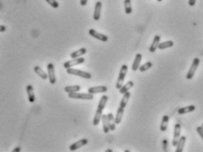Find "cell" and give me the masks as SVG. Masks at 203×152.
<instances>
[{"label": "cell", "instance_id": "cell-4", "mask_svg": "<svg viewBox=\"0 0 203 152\" xmlns=\"http://www.w3.org/2000/svg\"><path fill=\"white\" fill-rule=\"evenodd\" d=\"M200 64V59L198 58V57H195L193 61L192 64L190 66V69H189V71L187 72V78L188 80H191L193 76H194V74H195V71H197V68L198 66Z\"/></svg>", "mask_w": 203, "mask_h": 152}, {"label": "cell", "instance_id": "cell-17", "mask_svg": "<svg viewBox=\"0 0 203 152\" xmlns=\"http://www.w3.org/2000/svg\"><path fill=\"white\" fill-rule=\"evenodd\" d=\"M34 71H35V73L37 74L38 76H39L40 78H42L43 80H46V79H48V75L45 72V71H43L42 69L39 67V66H35L34 67Z\"/></svg>", "mask_w": 203, "mask_h": 152}, {"label": "cell", "instance_id": "cell-8", "mask_svg": "<svg viewBox=\"0 0 203 152\" xmlns=\"http://www.w3.org/2000/svg\"><path fill=\"white\" fill-rule=\"evenodd\" d=\"M89 33L90 34L92 37L97 39V40H99V41H103V42H106L108 41V39H109L107 35L99 33V32L96 31L95 29H89Z\"/></svg>", "mask_w": 203, "mask_h": 152}, {"label": "cell", "instance_id": "cell-21", "mask_svg": "<svg viewBox=\"0 0 203 152\" xmlns=\"http://www.w3.org/2000/svg\"><path fill=\"white\" fill-rule=\"evenodd\" d=\"M102 111L103 110H101V109L99 108H97V110H96L95 117H94V119H93V125L94 126H97L99 124L100 120L102 119Z\"/></svg>", "mask_w": 203, "mask_h": 152}, {"label": "cell", "instance_id": "cell-20", "mask_svg": "<svg viewBox=\"0 0 203 152\" xmlns=\"http://www.w3.org/2000/svg\"><path fill=\"white\" fill-rule=\"evenodd\" d=\"M195 110V106L193 105H191V106H184V107H181L178 110V114H188L190 112H193Z\"/></svg>", "mask_w": 203, "mask_h": 152}, {"label": "cell", "instance_id": "cell-3", "mask_svg": "<svg viewBox=\"0 0 203 152\" xmlns=\"http://www.w3.org/2000/svg\"><path fill=\"white\" fill-rule=\"evenodd\" d=\"M68 97L70 98H75V99H85V100H91L94 98L93 94L88 93H79L78 92L76 93H68Z\"/></svg>", "mask_w": 203, "mask_h": 152}, {"label": "cell", "instance_id": "cell-39", "mask_svg": "<svg viewBox=\"0 0 203 152\" xmlns=\"http://www.w3.org/2000/svg\"><path fill=\"white\" fill-rule=\"evenodd\" d=\"M201 127H202V128H203V124H202V126H201Z\"/></svg>", "mask_w": 203, "mask_h": 152}, {"label": "cell", "instance_id": "cell-10", "mask_svg": "<svg viewBox=\"0 0 203 152\" xmlns=\"http://www.w3.org/2000/svg\"><path fill=\"white\" fill-rule=\"evenodd\" d=\"M108 91V88L104 85H100V86L96 87H91L88 90V93H91V94H96V93H106Z\"/></svg>", "mask_w": 203, "mask_h": 152}, {"label": "cell", "instance_id": "cell-19", "mask_svg": "<svg viewBox=\"0 0 203 152\" xmlns=\"http://www.w3.org/2000/svg\"><path fill=\"white\" fill-rule=\"evenodd\" d=\"M134 85V83L133 81H129L127 82L124 85H122V87L119 89V93L120 94H124V93H126V92H128L130 89H131Z\"/></svg>", "mask_w": 203, "mask_h": 152}, {"label": "cell", "instance_id": "cell-24", "mask_svg": "<svg viewBox=\"0 0 203 152\" xmlns=\"http://www.w3.org/2000/svg\"><path fill=\"white\" fill-rule=\"evenodd\" d=\"M168 122H169V116L168 115H164L163 118H162L160 124V130L162 132H165L167 129Z\"/></svg>", "mask_w": 203, "mask_h": 152}, {"label": "cell", "instance_id": "cell-28", "mask_svg": "<svg viewBox=\"0 0 203 152\" xmlns=\"http://www.w3.org/2000/svg\"><path fill=\"white\" fill-rule=\"evenodd\" d=\"M107 102H108V96H106V95L102 96L101 99H100V101H99V104H98V107H97V108L101 109V110H103V109L105 108V106H106Z\"/></svg>", "mask_w": 203, "mask_h": 152}, {"label": "cell", "instance_id": "cell-18", "mask_svg": "<svg viewBox=\"0 0 203 152\" xmlns=\"http://www.w3.org/2000/svg\"><path fill=\"white\" fill-rule=\"evenodd\" d=\"M102 128H103V132L105 134H108L110 132V126H109V121H108V118L106 114H102Z\"/></svg>", "mask_w": 203, "mask_h": 152}, {"label": "cell", "instance_id": "cell-5", "mask_svg": "<svg viewBox=\"0 0 203 152\" xmlns=\"http://www.w3.org/2000/svg\"><path fill=\"white\" fill-rule=\"evenodd\" d=\"M85 62V59L83 57H77V58H72V60L70 61H68L64 63V66L65 69H68V68H73L74 66L75 65H79V64H81Z\"/></svg>", "mask_w": 203, "mask_h": 152}, {"label": "cell", "instance_id": "cell-7", "mask_svg": "<svg viewBox=\"0 0 203 152\" xmlns=\"http://www.w3.org/2000/svg\"><path fill=\"white\" fill-rule=\"evenodd\" d=\"M180 131H181V125L180 123H177L174 126V132H173V138H172V146L176 147L179 139L180 138Z\"/></svg>", "mask_w": 203, "mask_h": 152}, {"label": "cell", "instance_id": "cell-14", "mask_svg": "<svg viewBox=\"0 0 203 152\" xmlns=\"http://www.w3.org/2000/svg\"><path fill=\"white\" fill-rule=\"evenodd\" d=\"M141 61H142V54H136V57H135V59H134L133 64H132V67H131V70H132V71H137L139 70Z\"/></svg>", "mask_w": 203, "mask_h": 152}, {"label": "cell", "instance_id": "cell-37", "mask_svg": "<svg viewBox=\"0 0 203 152\" xmlns=\"http://www.w3.org/2000/svg\"><path fill=\"white\" fill-rule=\"evenodd\" d=\"M106 152H112V150H107Z\"/></svg>", "mask_w": 203, "mask_h": 152}, {"label": "cell", "instance_id": "cell-36", "mask_svg": "<svg viewBox=\"0 0 203 152\" xmlns=\"http://www.w3.org/2000/svg\"><path fill=\"white\" fill-rule=\"evenodd\" d=\"M87 3H88V0H81L80 1V4L81 6H85L87 5Z\"/></svg>", "mask_w": 203, "mask_h": 152}, {"label": "cell", "instance_id": "cell-35", "mask_svg": "<svg viewBox=\"0 0 203 152\" xmlns=\"http://www.w3.org/2000/svg\"><path fill=\"white\" fill-rule=\"evenodd\" d=\"M195 3H196V0H189L188 1V5L190 6H193L195 5Z\"/></svg>", "mask_w": 203, "mask_h": 152}, {"label": "cell", "instance_id": "cell-11", "mask_svg": "<svg viewBox=\"0 0 203 152\" xmlns=\"http://www.w3.org/2000/svg\"><path fill=\"white\" fill-rule=\"evenodd\" d=\"M160 39L161 37L160 35H155V37L153 38V41H152V43L149 48V51L151 53H154L157 50V49L159 48V44L160 42Z\"/></svg>", "mask_w": 203, "mask_h": 152}, {"label": "cell", "instance_id": "cell-38", "mask_svg": "<svg viewBox=\"0 0 203 152\" xmlns=\"http://www.w3.org/2000/svg\"><path fill=\"white\" fill-rule=\"evenodd\" d=\"M158 2H161V1H163V0H157Z\"/></svg>", "mask_w": 203, "mask_h": 152}, {"label": "cell", "instance_id": "cell-30", "mask_svg": "<svg viewBox=\"0 0 203 152\" xmlns=\"http://www.w3.org/2000/svg\"><path fill=\"white\" fill-rule=\"evenodd\" d=\"M151 66H152V63H151V62H147V63H145L143 65L139 66V71H141V72H144V71H146L148 69L150 68H151Z\"/></svg>", "mask_w": 203, "mask_h": 152}, {"label": "cell", "instance_id": "cell-16", "mask_svg": "<svg viewBox=\"0 0 203 152\" xmlns=\"http://www.w3.org/2000/svg\"><path fill=\"white\" fill-rule=\"evenodd\" d=\"M123 114H124V107L119 106V108L118 109V112H117V115L115 117L116 124H120V122L122 121V119H123Z\"/></svg>", "mask_w": 203, "mask_h": 152}, {"label": "cell", "instance_id": "cell-32", "mask_svg": "<svg viewBox=\"0 0 203 152\" xmlns=\"http://www.w3.org/2000/svg\"><path fill=\"white\" fill-rule=\"evenodd\" d=\"M162 145H163V150L165 152L168 151V141H167L166 139L163 140V141H162Z\"/></svg>", "mask_w": 203, "mask_h": 152}, {"label": "cell", "instance_id": "cell-26", "mask_svg": "<svg viewBox=\"0 0 203 152\" xmlns=\"http://www.w3.org/2000/svg\"><path fill=\"white\" fill-rule=\"evenodd\" d=\"M81 90L80 85H69V86H66L64 88L65 93H76V92H79Z\"/></svg>", "mask_w": 203, "mask_h": 152}, {"label": "cell", "instance_id": "cell-2", "mask_svg": "<svg viewBox=\"0 0 203 152\" xmlns=\"http://www.w3.org/2000/svg\"><path fill=\"white\" fill-rule=\"evenodd\" d=\"M67 73L70 74V75H75V76H78L85 78V79H89L91 78V74L89 72L87 71H81V70H77V69H74V68H68L67 69Z\"/></svg>", "mask_w": 203, "mask_h": 152}, {"label": "cell", "instance_id": "cell-31", "mask_svg": "<svg viewBox=\"0 0 203 152\" xmlns=\"http://www.w3.org/2000/svg\"><path fill=\"white\" fill-rule=\"evenodd\" d=\"M46 2H47L48 4H49L53 8H58L60 6L59 3H58L56 0H46Z\"/></svg>", "mask_w": 203, "mask_h": 152}, {"label": "cell", "instance_id": "cell-1", "mask_svg": "<svg viewBox=\"0 0 203 152\" xmlns=\"http://www.w3.org/2000/svg\"><path fill=\"white\" fill-rule=\"evenodd\" d=\"M127 71H128V66L126 65V64H123L122 67H121V70H120V72H119L118 81H117V84H116V88L118 89V90H119L123 85V81H124V78H125V76H126Z\"/></svg>", "mask_w": 203, "mask_h": 152}, {"label": "cell", "instance_id": "cell-23", "mask_svg": "<svg viewBox=\"0 0 203 152\" xmlns=\"http://www.w3.org/2000/svg\"><path fill=\"white\" fill-rule=\"evenodd\" d=\"M87 53V49L85 48H81V49H78V50H75V52L71 53L70 54V57L71 58H77V57H80L81 55L85 54Z\"/></svg>", "mask_w": 203, "mask_h": 152}, {"label": "cell", "instance_id": "cell-9", "mask_svg": "<svg viewBox=\"0 0 203 152\" xmlns=\"http://www.w3.org/2000/svg\"><path fill=\"white\" fill-rule=\"evenodd\" d=\"M88 141H88L87 139H81L79 141H75V143H73V144L69 147V150L71 151H75L76 150L80 149L81 147L86 145V144L88 143Z\"/></svg>", "mask_w": 203, "mask_h": 152}, {"label": "cell", "instance_id": "cell-12", "mask_svg": "<svg viewBox=\"0 0 203 152\" xmlns=\"http://www.w3.org/2000/svg\"><path fill=\"white\" fill-rule=\"evenodd\" d=\"M101 11H102V2L98 1L96 2V6H95V11H94V20H99L101 18Z\"/></svg>", "mask_w": 203, "mask_h": 152}, {"label": "cell", "instance_id": "cell-22", "mask_svg": "<svg viewBox=\"0 0 203 152\" xmlns=\"http://www.w3.org/2000/svg\"><path fill=\"white\" fill-rule=\"evenodd\" d=\"M108 121H109V126H110V130L114 131L116 129V122H115V118L111 113L107 114Z\"/></svg>", "mask_w": 203, "mask_h": 152}, {"label": "cell", "instance_id": "cell-33", "mask_svg": "<svg viewBox=\"0 0 203 152\" xmlns=\"http://www.w3.org/2000/svg\"><path fill=\"white\" fill-rule=\"evenodd\" d=\"M196 130H197V133L199 134V135H200V136L201 137V139L203 140V128L202 127H197Z\"/></svg>", "mask_w": 203, "mask_h": 152}, {"label": "cell", "instance_id": "cell-13", "mask_svg": "<svg viewBox=\"0 0 203 152\" xmlns=\"http://www.w3.org/2000/svg\"><path fill=\"white\" fill-rule=\"evenodd\" d=\"M186 141H187V137H186V136H180V138L179 139L178 143H177L175 152L183 151L184 147H185V143H186Z\"/></svg>", "mask_w": 203, "mask_h": 152}, {"label": "cell", "instance_id": "cell-6", "mask_svg": "<svg viewBox=\"0 0 203 152\" xmlns=\"http://www.w3.org/2000/svg\"><path fill=\"white\" fill-rule=\"evenodd\" d=\"M48 79L51 85H54L56 83V76H55V72H54V66L52 63H48Z\"/></svg>", "mask_w": 203, "mask_h": 152}, {"label": "cell", "instance_id": "cell-15", "mask_svg": "<svg viewBox=\"0 0 203 152\" xmlns=\"http://www.w3.org/2000/svg\"><path fill=\"white\" fill-rule=\"evenodd\" d=\"M27 93L29 101L31 103H33L35 101V95H34V92H33V87L31 85H28L27 86Z\"/></svg>", "mask_w": 203, "mask_h": 152}, {"label": "cell", "instance_id": "cell-27", "mask_svg": "<svg viewBox=\"0 0 203 152\" xmlns=\"http://www.w3.org/2000/svg\"><path fill=\"white\" fill-rule=\"evenodd\" d=\"M173 41H164V42H162L159 44V48L158 49H160V50H163V49H169V48H171L173 46Z\"/></svg>", "mask_w": 203, "mask_h": 152}, {"label": "cell", "instance_id": "cell-25", "mask_svg": "<svg viewBox=\"0 0 203 152\" xmlns=\"http://www.w3.org/2000/svg\"><path fill=\"white\" fill-rule=\"evenodd\" d=\"M123 98H122V100H121V102H120V106L125 108V106H127L129 99H130V93H129L128 91V92H126V93L123 94Z\"/></svg>", "mask_w": 203, "mask_h": 152}, {"label": "cell", "instance_id": "cell-34", "mask_svg": "<svg viewBox=\"0 0 203 152\" xmlns=\"http://www.w3.org/2000/svg\"><path fill=\"white\" fill-rule=\"evenodd\" d=\"M6 31V27L4 25H0V33H4Z\"/></svg>", "mask_w": 203, "mask_h": 152}, {"label": "cell", "instance_id": "cell-29", "mask_svg": "<svg viewBox=\"0 0 203 152\" xmlns=\"http://www.w3.org/2000/svg\"><path fill=\"white\" fill-rule=\"evenodd\" d=\"M124 10L126 14H130L132 12L131 7V1L130 0H124Z\"/></svg>", "mask_w": 203, "mask_h": 152}]
</instances>
